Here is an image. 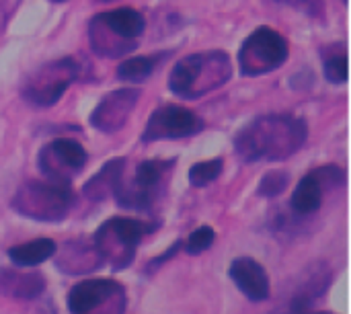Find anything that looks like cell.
Masks as SVG:
<instances>
[{"instance_id":"obj_23","label":"cell","mask_w":351,"mask_h":314,"mask_svg":"<svg viewBox=\"0 0 351 314\" xmlns=\"http://www.w3.org/2000/svg\"><path fill=\"white\" fill-rule=\"evenodd\" d=\"M278 2H284V4H292L300 10H308V12H315L317 10V2L315 0H278Z\"/></svg>"},{"instance_id":"obj_9","label":"cell","mask_w":351,"mask_h":314,"mask_svg":"<svg viewBox=\"0 0 351 314\" xmlns=\"http://www.w3.org/2000/svg\"><path fill=\"white\" fill-rule=\"evenodd\" d=\"M175 160H144L136 169V177L130 185L117 183L113 195L121 208L130 210H148L154 204V191L162 185L165 175L171 171Z\"/></svg>"},{"instance_id":"obj_22","label":"cell","mask_w":351,"mask_h":314,"mask_svg":"<svg viewBox=\"0 0 351 314\" xmlns=\"http://www.w3.org/2000/svg\"><path fill=\"white\" fill-rule=\"evenodd\" d=\"M325 78L331 84L348 82V56L346 53H337L325 60Z\"/></svg>"},{"instance_id":"obj_13","label":"cell","mask_w":351,"mask_h":314,"mask_svg":"<svg viewBox=\"0 0 351 314\" xmlns=\"http://www.w3.org/2000/svg\"><path fill=\"white\" fill-rule=\"evenodd\" d=\"M337 181H343V171L339 167H323V169H315L308 175H304L300 179V183L296 185L290 206L298 216H311L315 214L321 204H323V193L325 187L337 185Z\"/></svg>"},{"instance_id":"obj_1","label":"cell","mask_w":351,"mask_h":314,"mask_svg":"<svg viewBox=\"0 0 351 314\" xmlns=\"http://www.w3.org/2000/svg\"><path fill=\"white\" fill-rule=\"evenodd\" d=\"M308 138L306 121L290 113H269L251 119L234 136V150L245 162L286 160Z\"/></svg>"},{"instance_id":"obj_17","label":"cell","mask_w":351,"mask_h":314,"mask_svg":"<svg viewBox=\"0 0 351 314\" xmlns=\"http://www.w3.org/2000/svg\"><path fill=\"white\" fill-rule=\"evenodd\" d=\"M56 243L51 239H35L8 249V259L16 267H35L56 255Z\"/></svg>"},{"instance_id":"obj_8","label":"cell","mask_w":351,"mask_h":314,"mask_svg":"<svg viewBox=\"0 0 351 314\" xmlns=\"http://www.w3.org/2000/svg\"><path fill=\"white\" fill-rule=\"evenodd\" d=\"M66 302L70 314H123L125 290L113 280H86L68 292Z\"/></svg>"},{"instance_id":"obj_6","label":"cell","mask_w":351,"mask_h":314,"mask_svg":"<svg viewBox=\"0 0 351 314\" xmlns=\"http://www.w3.org/2000/svg\"><path fill=\"white\" fill-rule=\"evenodd\" d=\"M288 53V39L280 31L259 27L243 41L239 49V70L243 76H263L286 64Z\"/></svg>"},{"instance_id":"obj_3","label":"cell","mask_w":351,"mask_h":314,"mask_svg":"<svg viewBox=\"0 0 351 314\" xmlns=\"http://www.w3.org/2000/svg\"><path fill=\"white\" fill-rule=\"evenodd\" d=\"M146 29V19L142 12H138L136 8H113L107 12H101L97 16H93L90 25H88V37L90 43L95 47V51L109 39L107 58H119L130 53L132 49H136L138 39L142 37Z\"/></svg>"},{"instance_id":"obj_20","label":"cell","mask_w":351,"mask_h":314,"mask_svg":"<svg viewBox=\"0 0 351 314\" xmlns=\"http://www.w3.org/2000/svg\"><path fill=\"white\" fill-rule=\"evenodd\" d=\"M290 183V175L284 173V171H269L267 175H263V179L259 181V187H257V193L261 197H278L280 193L286 191Z\"/></svg>"},{"instance_id":"obj_2","label":"cell","mask_w":351,"mask_h":314,"mask_svg":"<svg viewBox=\"0 0 351 314\" xmlns=\"http://www.w3.org/2000/svg\"><path fill=\"white\" fill-rule=\"evenodd\" d=\"M232 76V60L222 49L197 51L181 58L169 72V88L173 95L185 101L199 99Z\"/></svg>"},{"instance_id":"obj_16","label":"cell","mask_w":351,"mask_h":314,"mask_svg":"<svg viewBox=\"0 0 351 314\" xmlns=\"http://www.w3.org/2000/svg\"><path fill=\"white\" fill-rule=\"evenodd\" d=\"M45 288V280L37 274H14V271H0V292L4 296L33 300Z\"/></svg>"},{"instance_id":"obj_26","label":"cell","mask_w":351,"mask_h":314,"mask_svg":"<svg viewBox=\"0 0 351 314\" xmlns=\"http://www.w3.org/2000/svg\"><path fill=\"white\" fill-rule=\"evenodd\" d=\"M103 2H109V0H103Z\"/></svg>"},{"instance_id":"obj_25","label":"cell","mask_w":351,"mask_h":314,"mask_svg":"<svg viewBox=\"0 0 351 314\" xmlns=\"http://www.w3.org/2000/svg\"><path fill=\"white\" fill-rule=\"evenodd\" d=\"M51 2H66V0H51Z\"/></svg>"},{"instance_id":"obj_11","label":"cell","mask_w":351,"mask_h":314,"mask_svg":"<svg viewBox=\"0 0 351 314\" xmlns=\"http://www.w3.org/2000/svg\"><path fill=\"white\" fill-rule=\"evenodd\" d=\"M37 165L49 181L68 183L86 165V150L76 140L58 138L41 148Z\"/></svg>"},{"instance_id":"obj_18","label":"cell","mask_w":351,"mask_h":314,"mask_svg":"<svg viewBox=\"0 0 351 314\" xmlns=\"http://www.w3.org/2000/svg\"><path fill=\"white\" fill-rule=\"evenodd\" d=\"M165 53H150V56H136L128 58L117 68V78L125 82H144L152 76V72L160 66Z\"/></svg>"},{"instance_id":"obj_7","label":"cell","mask_w":351,"mask_h":314,"mask_svg":"<svg viewBox=\"0 0 351 314\" xmlns=\"http://www.w3.org/2000/svg\"><path fill=\"white\" fill-rule=\"evenodd\" d=\"M76 76H78L76 60L64 56L31 72L25 84L21 86V95L33 107H51L64 97L66 88L76 80Z\"/></svg>"},{"instance_id":"obj_19","label":"cell","mask_w":351,"mask_h":314,"mask_svg":"<svg viewBox=\"0 0 351 314\" xmlns=\"http://www.w3.org/2000/svg\"><path fill=\"white\" fill-rule=\"evenodd\" d=\"M224 169V160L222 158H210V160H202V162H195L191 169H189V183L193 187H206L210 183H214L220 173Z\"/></svg>"},{"instance_id":"obj_10","label":"cell","mask_w":351,"mask_h":314,"mask_svg":"<svg viewBox=\"0 0 351 314\" xmlns=\"http://www.w3.org/2000/svg\"><path fill=\"white\" fill-rule=\"evenodd\" d=\"M204 130V121L187 107L179 105H162L158 107L144 128V142H160V140H181L195 136Z\"/></svg>"},{"instance_id":"obj_5","label":"cell","mask_w":351,"mask_h":314,"mask_svg":"<svg viewBox=\"0 0 351 314\" xmlns=\"http://www.w3.org/2000/svg\"><path fill=\"white\" fill-rule=\"evenodd\" d=\"M74 206V193L68 183L27 181L12 197V210L37 222H60Z\"/></svg>"},{"instance_id":"obj_21","label":"cell","mask_w":351,"mask_h":314,"mask_svg":"<svg viewBox=\"0 0 351 314\" xmlns=\"http://www.w3.org/2000/svg\"><path fill=\"white\" fill-rule=\"evenodd\" d=\"M214 239H216L214 228H210V226H199V228H195V230L187 237V241L183 243L185 253H189V255H202L204 251H208V249L214 245Z\"/></svg>"},{"instance_id":"obj_14","label":"cell","mask_w":351,"mask_h":314,"mask_svg":"<svg viewBox=\"0 0 351 314\" xmlns=\"http://www.w3.org/2000/svg\"><path fill=\"white\" fill-rule=\"evenodd\" d=\"M228 276L251 302H263L269 298V276L259 261L239 257L230 263Z\"/></svg>"},{"instance_id":"obj_24","label":"cell","mask_w":351,"mask_h":314,"mask_svg":"<svg viewBox=\"0 0 351 314\" xmlns=\"http://www.w3.org/2000/svg\"><path fill=\"white\" fill-rule=\"evenodd\" d=\"M308 314H331V313H313V311H311V313Z\"/></svg>"},{"instance_id":"obj_12","label":"cell","mask_w":351,"mask_h":314,"mask_svg":"<svg viewBox=\"0 0 351 314\" xmlns=\"http://www.w3.org/2000/svg\"><path fill=\"white\" fill-rule=\"evenodd\" d=\"M140 99L138 88H117L107 93L90 113V125L103 134H113L121 130Z\"/></svg>"},{"instance_id":"obj_15","label":"cell","mask_w":351,"mask_h":314,"mask_svg":"<svg viewBox=\"0 0 351 314\" xmlns=\"http://www.w3.org/2000/svg\"><path fill=\"white\" fill-rule=\"evenodd\" d=\"M123 167H125V158H111L109 162H105L101 167V171L86 181L84 185V195L93 202H99L103 197H107L109 193L115 191L117 183L123 177Z\"/></svg>"},{"instance_id":"obj_4","label":"cell","mask_w":351,"mask_h":314,"mask_svg":"<svg viewBox=\"0 0 351 314\" xmlns=\"http://www.w3.org/2000/svg\"><path fill=\"white\" fill-rule=\"evenodd\" d=\"M156 230V224L138 218H109L95 234V249L113 271L125 269L134 261V251L144 237Z\"/></svg>"}]
</instances>
